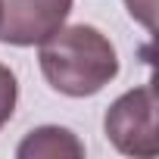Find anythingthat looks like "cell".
Wrapping results in <instances>:
<instances>
[{"label": "cell", "instance_id": "cell-1", "mask_svg": "<svg viewBox=\"0 0 159 159\" xmlns=\"http://www.w3.org/2000/svg\"><path fill=\"white\" fill-rule=\"evenodd\" d=\"M38 47L47 84L62 97H94L119 75V53L94 25H62Z\"/></svg>", "mask_w": 159, "mask_h": 159}, {"label": "cell", "instance_id": "cell-2", "mask_svg": "<svg viewBox=\"0 0 159 159\" xmlns=\"http://www.w3.org/2000/svg\"><path fill=\"white\" fill-rule=\"evenodd\" d=\"M103 131L109 143L125 156L153 159L159 153L156 131V91L153 84H140L125 91L103 116Z\"/></svg>", "mask_w": 159, "mask_h": 159}, {"label": "cell", "instance_id": "cell-3", "mask_svg": "<svg viewBox=\"0 0 159 159\" xmlns=\"http://www.w3.org/2000/svg\"><path fill=\"white\" fill-rule=\"evenodd\" d=\"M72 0H0V41L34 47L66 25Z\"/></svg>", "mask_w": 159, "mask_h": 159}, {"label": "cell", "instance_id": "cell-4", "mask_svg": "<svg viewBox=\"0 0 159 159\" xmlns=\"http://www.w3.org/2000/svg\"><path fill=\"white\" fill-rule=\"evenodd\" d=\"M16 156L19 159H62V156L81 159L84 156V143L78 140L69 128L41 125V128L25 134V140L16 147Z\"/></svg>", "mask_w": 159, "mask_h": 159}, {"label": "cell", "instance_id": "cell-5", "mask_svg": "<svg viewBox=\"0 0 159 159\" xmlns=\"http://www.w3.org/2000/svg\"><path fill=\"white\" fill-rule=\"evenodd\" d=\"M16 100H19V81L10 66L0 62V128H3L13 112H16Z\"/></svg>", "mask_w": 159, "mask_h": 159}]
</instances>
